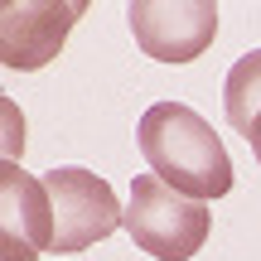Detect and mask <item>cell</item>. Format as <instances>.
<instances>
[{
	"label": "cell",
	"mask_w": 261,
	"mask_h": 261,
	"mask_svg": "<svg viewBox=\"0 0 261 261\" xmlns=\"http://www.w3.org/2000/svg\"><path fill=\"white\" fill-rule=\"evenodd\" d=\"M5 130H10V140H5V160H19V112H15V102H5Z\"/></svg>",
	"instance_id": "cell-8"
},
{
	"label": "cell",
	"mask_w": 261,
	"mask_h": 261,
	"mask_svg": "<svg viewBox=\"0 0 261 261\" xmlns=\"http://www.w3.org/2000/svg\"><path fill=\"white\" fill-rule=\"evenodd\" d=\"M130 34L140 54L155 63H194L218 39V5L213 0H136Z\"/></svg>",
	"instance_id": "cell-4"
},
{
	"label": "cell",
	"mask_w": 261,
	"mask_h": 261,
	"mask_svg": "<svg viewBox=\"0 0 261 261\" xmlns=\"http://www.w3.org/2000/svg\"><path fill=\"white\" fill-rule=\"evenodd\" d=\"M83 15H87L83 0H63V5L10 0L0 10V63L15 68V73H34V68L54 63Z\"/></svg>",
	"instance_id": "cell-5"
},
{
	"label": "cell",
	"mask_w": 261,
	"mask_h": 261,
	"mask_svg": "<svg viewBox=\"0 0 261 261\" xmlns=\"http://www.w3.org/2000/svg\"><path fill=\"white\" fill-rule=\"evenodd\" d=\"M121 227L130 232V242L155 261H189L203 252L208 232H213V213L198 198H184L179 189H169L165 179L140 174L130 179V198H126V218Z\"/></svg>",
	"instance_id": "cell-2"
},
{
	"label": "cell",
	"mask_w": 261,
	"mask_h": 261,
	"mask_svg": "<svg viewBox=\"0 0 261 261\" xmlns=\"http://www.w3.org/2000/svg\"><path fill=\"white\" fill-rule=\"evenodd\" d=\"M44 184L54 198V256H73L92 242H107L121 227L126 208L102 174L63 165L54 174H44Z\"/></svg>",
	"instance_id": "cell-3"
},
{
	"label": "cell",
	"mask_w": 261,
	"mask_h": 261,
	"mask_svg": "<svg viewBox=\"0 0 261 261\" xmlns=\"http://www.w3.org/2000/svg\"><path fill=\"white\" fill-rule=\"evenodd\" d=\"M247 140H252V155H256V165H261V116L252 121V130H247Z\"/></svg>",
	"instance_id": "cell-9"
},
{
	"label": "cell",
	"mask_w": 261,
	"mask_h": 261,
	"mask_svg": "<svg viewBox=\"0 0 261 261\" xmlns=\"http://www.w3.org/2000/svg\"><path fill=\"white\" fill-rule=\"evenodd\" d=\"M0 242H19L29 252H54V198L48 184L19 169V160L0 165Z\"/></svg>",
	"instance_id": "cell-6"
},
{
	"label": "cell",
	"mask_w": 261,
	"mask_h": 261,
	"mask_svg": "<svg viewBox=\"0 0 261 261\" xmlns=\"http://www.w3.org/2000/svg\"><path fill=\"white\" fill-rule=\"evenodd\" d=\"M140 155H145L150 174L179 189L184 198L213 203V198L232 194V160H227L218 130L184 102H155L136 126Z\"/></svg>",
	"instance_id": "cell-1"
},
{
	"label": "cell",
	"mask_w": 261,
	"mask_h": 261,
	"mask_svg": "<svg viewBox=\"0 0 261 261\" xmlns=\"http://www.w3.org/2000/svg\"><path fill=\"white\" fill-rule=\"evenodd\" d=\"M223 112L237 136H247L252 121L261 116V48H252L232 63V73L223 83Z\"/></svg>",
	"instance_id": "cell-7"
}]
</instances>
